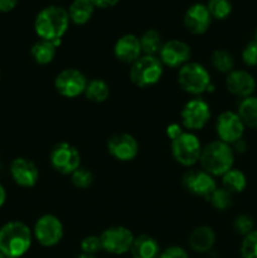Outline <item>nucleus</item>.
Segmentation results:
<instances>
[{
  "label": "nucleus",
  "mask_w": 257,
  "mask_h": 258,
  "mask_svg": "<svg viewBox=\"0 0 257 258\" xmlns=\"http://www.w3.org/2000/svg\"><path fill=\"white\" fill-rule=\"evenodd\" d=\"M71 20L65 8L48 5L39 10L34 19V32L39 39L59 43L70 28Z\"/></svg>",
  "instance_id": "obj_1"
},
{
  "label": "nucleus",
  "mask_w": 257,
  "mask_h": 258,
  "mask_svg": "<svg viewBox=\"0 0 257 258\" xmlns=\"http://www.w3.org/2000/svg\"><path fill=\"white\" fill-rule=\"evenodd\" d=\"M33 231L22 221H9L0 227V252L5 257L20 258L32 247Z\"/></svg>",
  "instance_id": "obj_2"
},
{
  "label": "nucleus",
  "mask_w": 257,
  "mask_h": 258,
  "mask_svg": "<svg viewBox=\"0 0 257 258\" xmlns=\"http://www.w3.org/2000/svg\"><path fill=\"white\" fill-rule=\"evenodd\" d=\"M233 148L221 140H214L203 146L201 154V168L212 176H222L234 165Z\"/></svg>",
  "instance_id": "obj_3"
},
{
  "label": "nucleus",
  "mask_w": 257,
  "mask_h": 258,
  "mask_svg": "<svg viewBox=\"0 0 257 258\" xmlns=\"http://www.w3.org/2000/svg\"><path fill=\"white\" fill-rule=\"evenodd\" d=\"M164 66L158 55H141L130 67L128 77L135 86L140 88L151 87L161 80Z\"/></svg>",
  "instance_id": "obj_4"
},
{
  "label": "nucleus",
  "mask_w": 257,
  "mask_h": 258,
  "mask_svg": "<svg viewBox=\"0 0 257 258\" xmlns=\"http://www.w3.org/2000/svg\"><path fill=\"white\" fill-rule=\"evenodd\" d=\"M178 85L184 92L198 96L207 92L212 85L211 75L203 64L197 62H189L179 68Z\"/></svg>",
  "instance_id": "obj_5"
},
{
  "label": "nucleus",
  "mask_w": 257,
  "mask_h": 258,
  "mask_svg": "<svg viewBox=\"0 0 257 258\" xmlns=\"http://www.w3.org/2000/svg\"><path fill=\"white\" fill-rule=\"evenodd\" d=\"M202 149L203 146L198 136L190 131H184L180 136L171 141V155L174 160L185 168H191L198 163Z\"/></svg>",
  "instance_id": "obj_6"
},
{
  "label": "nucleus",
  "mask_w": 257,
  "mask_h": 258,
  "mask_svg": "<svg viewBox=\"0 0 257 258\" xmlns=\"http://www.w3.org/2000/svg\"><path fill=\"white\" fill-rule=\"evenodd\" d=\"M52 168L62 175H71L81 166V154L70 143H58L49 153Z\"/></svg>",
  "instance_id": "obj_7"
},
{
  "label": "nucleus",
  "mask_w": 257,
  "mask_h": 258,
  "mask_svg": "<svg viewBox=\"0 0 257 258\" xmlns=\"http://www.w3.org/2000/svg\"><path fill=\"white\" fill-rule=\"evenodd\" d=\"M211 120V106L203 98H193L183 106L180 111V125L188 131H198L207 126Z\"/></svg>",
  "instance_id": "obj_8"
},
{
  "label": "nucleus",
  "mask_w": 257,
  "mask_h": 258,
  "mask_svg": "<svg viewBox=\"0 0 257 258\" xmlns=\"http://www.w3.org/2000/svg\"><path fill=\"white\" fill-rule=\"evenodd\" d=\"M65 228L58 217L43 214L37 219L33 228V237L43 247H54L62 241Z\"/></svg>",
  "instance_id": "obj_9"
},
{
  "label": "nucleus",
  "mask_w": 257,
  "mask_h": 258,
  "mask_svg": "<svg viewBox=\"0 0 257 258\" xmlns=\"http://www.w3.org/2000/svg\"><path fill=\"white\" fill-rule=\"evenodd\" d=\"M100 238L103 251L115 256H121L130 252L135 236L126 227L112 226L106 228L100 234Z\"/></svg>",
  "instance_id": "obj_10"
},
{
  "label": "nucleus",
  "mask_w": 257,
  "mask_h": 258,
  "mask_svg": "<svg viewBox=\"0 0 257 258\" xmlns=\"http://www.w3.org/2000/svg\"><path fill=\"white\" fill-rule=\"evenodd\" d=\"M88 80L77 68H66L54 78V88L66 98H75L83 95Z\"/></svg>",
  "instance_id": "obj_11"
},
{
  "label": "nucleus",
  "mask_w": 257,
  "mask_h": 258,
  "mask_svg": "<svg viewBox=\"0 0 257 258\" xmlns=\"http://www.w3.org/2000/svg\"><path fill=\"white\" fill-rule=\"evenodd\" d=\"M246 126L239 118L238 113L234 111H223L216 120V133L218 140L233 145L238 140L243 139Z\"/></svg>",
  "instance_id": "obj_12"
},
{
  "label": "nucleus",
  "mask_w": 257,
  "mask_h": 258,
  "mask_svg": "<svg viewBox=\"0 0 257 258\" xmlns=\"http://www.w3.org/2000/svg\"><path fill=\"white\" fill-rule=\"evenodd\" d=\"M181 184L193 196L208 199L209 196L217 189L214 176L204 171L203 169H190L181 179Z\"/></svg>",
  "instance_id": "obj_13"
},
{
  "label": "nucleus",
  "mask_w": 257,
  "mask_h": 258,
  "mask_svg": "<svg viewBox=\"0 0 257 258\" xmlns=\"http://www.w3.org/2000/svg\"><path fill=\"white\" fill-rule=\"evenodd\" d=\"M107 151L116 160L127 163L139 155V143L131 134H113L107 140Z\"/></svg>",
  "instance_id": "obj_14"
},
{
  "label": "nucleus",
  "mask_w": 257,
  "mask_h": 258,
  "mask_svg": "<svg viewBox=\"0 0 257 258\" xmlns=\"http://www.w3.org/2000/svg\"><path fill=\"white\" fill-rule=\"evenodd\" d=\"M191 49L188 43L180 39L168 40L163 44L158 58L164 67L180 68L190 62Z\"/></svg>",
  "instance_id": "obj_15"
},
{
  "label": "nucleus",
  "mask_w": 257,
  "mask_h": 258,
  "mask_svg": "<svg viewBox=\"0 0 257 258\" xmlns=\"http://www.w3.org/2000/svg\"><path fill=\"white\" fill-rule=\"evenodd\" d=\"M10 176L17 185L22 188H33L39 180V169L30 159L19 156L10 163Z\"/></svg>",
  "instance_id": "obj_16"
},
{
  "label": "nucleus",
  "mask_w": 257,
  "mask_h": 258,
  "mask_svg": "<svg viewBox=\"0 0 257 258\" xmlns=\"http://www.w3.org/2000/svg\"><path fill=\"white\" fill-rule=\"evenodd\" d=\"M226 88L231 95L241 100L253 96L256 91V78L246 70H233L226 75Z\"/></svg>",
  "instance_id": "obj_17"
},
{
  "label": "nucleus",
  "mask_w": 257,
  "mask_h": 258,
  "mask_svg": "<svg viewBox=\"0 0 257 258\" xmlns=\"http://www.w3.org/2000/svg\"><path fill=\"white\" fill-rule=\"evenodd\" d=\"M212 20L213 19L207 9V5L202 4V3H196V4L190 5L186 9L183 18L185 29L194 35H202L207 33V30L211 27Z\"/></svg>",
  "instance_id": "obj_18"
},
{
  "label": "nucleus",
  "mask_w": 257,
  "mask_h": 258,
  "mask_svg": "<svg viewBox=\"0 0 257 258\" xmlns=\"http://www.w3.org/2000/svg\"><path fill=\"white\" fill-rule=\"evenodd\" d=\"M113 55L116 59L125 64H133L143 55L140 39L135 34H123L113 45Z\"/></svg>",
  "instance_id": "obj_19"
},
{
  "label": "nucleus",
  "mask_w": 257,
  "mask_h": 258,
  "mask_svg": "<svg viewBox=\"0 0 257 258\" xmlns=\"http://www.w3.org/2000/svg\"><path fill=\"white\" fill-rule=\"evenodd\" d=\"M216 243V233L208 226H199L190 232L188 244L191 251L197 253H207Z\"/></svg>",
  "instance_id": "obj_20"
},
{
  "label": "nucleus",
  "mask_w": 257,
  "mask_h": 258,
  "mask_svg": "<svg viewBox=\"0 0 257 258\" xmlns=\"http://www.w3.org/2000/svg\"><path fill=\"white\" fill-rule=\"evenodd\" d=\"M160 252L159 242L149 234L136 236L130 249L133 258H159Z\"/></svg>",
  "instance_id": "obj_21"
},
{
  "label": "nucleus",
  "mask_w": 257,
  "mask_h": 258,
  "mask_svg": "<svg viewBox=\"0 0 257 258\" xmlns=\"http://www.w3.org/2000/svg\"><path fill=\"white\" fill-rule=\"evenodd\" d=\"M95 9L96 8L90 0H73L67 13L71 23L76 25H85L91 20Z\"/></svg>",
  "instance_id": "obj_22"
},
{
  "label": "nucleus",
  "mask_w": 257,
  "mask_h": 258,
  "mask_svg": "<svg viewBox=\"0 0 257 258\" xmlns=\"http://www.w3.org/2000/svg\"><path fill=\"white\" fill-rule=\"evenodd\" d=\"M58 47H59V43L47 42V40L39 39L30 48V55H32L33 60L37 64H49V63L53 62L55 55H57Z\"/></svg>",
  "instance_id": "obj_23"
},
{
  "label": "nucleus",
  "mask_w": 257,
  "mask_h": 258,
  "mask_svg": "<svg viewBox=\"0 0 257 258\" xmlns=\"http://www.w3.org/2000/svg\"><path fill=\"white\" fill-rule=\"evenodd\" d=\"M237 113L243 125L248 128H257V96H249L238 103Z\"/></svg>",
  "instance_id": "obj_24"
},
{
  "label": "nucleus",
  "mask_w": 257,
  "mask_h": 258,
  "mask_svg": "<svg viewBox=\"0 0 257 258\" xmlns=\"http://www.w3.org/2000/svg\"><path fill=\"white\" fill-rule=\"evenodd\" d=\"M222 178V186L224 189L234 194L243 193L247 188V176L242 170L236 168H232L231 170L227 171Z\"/></svg>",
  "instance_id": "obj_25"
},
{
  "label": "nucleus",
  "mask_w": 257,
  "mask_h": 258,
  "mask_svg": "<svg viewBox=\"0 0 257 258\" xmlns=\"http://www.w3.org/2000/svg\"><path fill=\"white\" fill-rule=\"evenodd\" d=\"M83 95L88 101L95 103H102L110 96V86L105 80L101 78H93L88 81L87 86Z\"/></svg>",
  "instance_id": "obj_26"
},
{
  "label": "nucleus",
  "mask_w": 257,
  "mask_h": 258,
  "mask_svg": "<svg viewBox=\"0 0 257 258\" xmlns=\"http://www.w3.org/2000/svg\"><path fill=\"white\" fill-rule=\"evenodd\" d=\"M139 39H140L141 52H143L144 55L159 54L164 44L160 33L155 29L145 30Z\"/></svg>",
  "instance_id": "obj_27"
},
{
  "label": "nucleus",
  "mask_w": 257,
  "mask_h": 258,
  "mask_svg": "<svg viewBox=\"0 0 257 258\" xmlns=\"http://www.w3.org/2000/svg\"><path fill=\"white\" fill-rule=\"evenodd\" d=\"M211 63L214 70L219 73L228 75L229 72L234 70V57L232 53L226 49H216L211 54Z\"/></svg>",
  "instance_id": "obj_28"
},
{
  "label": "nucleus",
  "mask_w": 257,
  "mask_h": 258,
  "mask_svg": "<svg viewBox=\"0 0 257 258\" xmlns=\"http://www.w3.org/2000/svg\"><path fill=\"white\" fill-rule=\"evenodd\" d=\"M207 201L211 202L212 207L219 212H224L233 206V194L229 193L223 186H217L216 190L209 196Z\"/></svg>",
  "instance_id": "obj_29"
},
{
  "label": "nucleus",
  "mask_w": 257,
  "mask_h": 258,
  "mask_svg": "<svg viewBox=\"0 0 257 258\" xmlns=\"http://www.w3.org/2000/svg\"><path fill=\"white\" fill-rule=\"evenodd\" d=\"M206 5L212 19L214 20L227 19L233 9L231 0H208Z\"/></svg>",
  "instance_id": "obj_30"
},
{
  "label": "nucleus",
  "mask_w": 257,
  "mask_h": 258,
  "mask_svg": "<svg viewBox=\"0 0 257 258\" xmlns=\"http://www.w3.org/2000/svg\"><path fill=\"white\" fill-rule=\"evenodd\" d=\"M239 256L241 258H257V229L242 238Z\"/></svg>",
  "instance_id": "obj_31"
},
{
  "label": "nucleus",
  "mask_w": 257,
  "mask_h": 258,
  "mask_svg": "<svg viewBox=\"0 0 257 258\" xmlns=\"http://www.w3.org/2000/svg\"><path fill=\"white\" fill-rule=\"evenodd\" d=\"M93 180H95V176H93L92 171L82 168V166H80L75 173L71 174V181H72L73 186L78 189L90 188L93 184Z\"/></svg>",
  "instance_id": "obj_32"
},
{
  "label": "nucleus",
  "mask_w": 257,
  "mask_h": 258,
  "mask_svg": "<svg viewBox=\"0 0 257 258\" xmlns=\"http://www.w3.org/2000/svg\"><path fill=\"white\" fill-rule=\"evenodd\" d=\"M233 229L237 234L244 237L251 233L254 228V221L248 214H238L233 219Z\"/></svg>",
  "instance_id": "obj_33"
},
{
  "label": "nucleus",
  "mask_w": 257,
  "mask_h": 258,
  "mask_svg": "<svg viewBox=\"0 0 257 258\" xmlns=\"http://www.w3.org/2000/svg\"><path fill=\"white\" fill-rule=\"evenodd\" d=\"M80 247L82 253L91 254V256H96L98 252L103 251L100 236H93V234L85 237V238L81 241Z\"/></svg>",
  "instance_id": "obj_34"
},
{
  "label": "nucleus",
  "mask_w": 257,
  "mask_h": 258,
  "mask_svg": "<svg viewBox=\"0 0 257 258\" xmlns=\"http://www.w3.org/2000/svg\"><path fill=\"white\" fill-rule=\"evenodd\" d=\"M242 62L247 66V67H257V42L252 40V42L247 43L246 47L243 48L241 53Z\"/></svg>",
  "instance_id": "obj_35"
},
{
  "label": "nucleus",
  "mask_w": 257,
  "mask_h": 258,
  "mask_svg": "<svg viewBox=\"0 0 257 258\" xmlns=\"http://www.w3.org/2000/svg\"><path fill=\"white\" fill-rule=\"evenodd\" d=\"M159 258H189V254L183 247L170 246L160 252Z\"/></svg>",
  "instance_id": "obj_36"
},
{
  "label": "nucleus",
  "mask_w": 257,
  "mask_h": 258,
  "mask_svg": "<svg viewBox=\"0 0 257 258\" xmlns=\"http://www.w3.org/2000/svg\"><path fill=\"white\" fill-rule=\"evenodd\" d=\"M184 133L183 130V126L179 125V123H170V125L166 127V136L169 138V140L173 141L174 139H176L178 136H180L181 134Z\"/></svg>",
  "instance_id": "obj_37"
},
{
  "label": "nucleus",
  "mask_w": 257,
  "mask_h": 258,
  "mask_svg": "<svg viewBox=\"0 0 257 258\" xmlns=\"http://www.w3.org/2000/svg\"><path fill=\"white\" fill-rule=\"evenodd\" d=\"M90 2L92 3L93 7L98 8V9H108V8L117 5L120 0H90Z\"/></svg>",
  "instance_id": "obj_38"
},
{
  "label": "nucleus",
  "mask_w": 257,
  "mask_h": 258,
  "mask_svg": "<svg viewBox=\"0 0 257 258\" xmlns=\"http://www.w3.org/2000/svg\"><path fill=\"white\" fill-rule=\"evenodd\" d=\"M19 0H0V13H10L17 8Z\"/></svg>",
  "instance_id": "obj_39"
},
{
  "label": "nucleus",
  "mask_w": 257,
  "mask_h": 258,
  "mask_svg": "<svg viewBox=\"0 0 257 258\" xmlns=\"http://www.w3.org/2000/svg\"><path fill=\"white\" fill-rule=\"evenodd\" d=\"M231 146L233 148L234 153L243 154V153H246V150H247V143L244 141V139H241V140H238L237 143H234L233 145H231Z\"/></svg>",
  "instance_id": "obj_40"
},
{
  "label": "nucleus",
  "mask_w": 257,
  "mask_h": 258,
  "mask_svg": "<svg viewBox=\"0 0 257 258\" xmlns=\"http://www.w3.org/2000/svg\"><path fill=\"white\" fill-rule=\"evenodd\" d=\"M7 198H8L7 190H5L4 185L0 183V209H2L3 207L5 206V203H7Z\"/></svg>",
  "instance_id": "obj_41"
},
{
  "label": "nucleus",
  "mask_w": 257,
  "mask_h": 258,
  "mask_svg": "<svg viewBox=\"0 0 257 258\" xmlns=\"http://www.w3.org/2000/svg\"><path fill=\"white\" fill-rule=\"evenodd\" d=\"M77 258H97L96 256H91V254H85V253H81L80 256Z\"/></svg>",
  "instance_id": "obj_42"
},
{
  "label": "nucleus",
  "mask_w": 257,
  "mask_h": 258,
  "mask_svg": "<svg viewBox=\"0 0 257 258\" xmlns=\"http://www.w3.org/2000/svg\"><path fill=\"white\" fill-rule=\"evenodd\" d=\"M254 40L257 42V27H256V30H254Z\"/></svg>",
  "instance_id": "obj_43"
},
{
  "label": "nucleus",
  "mask_w": 257,
  "mask_h": 258,
  "mask_svg": "<svg viewBox=\"0 0 257 258\" xmlns=\"http://www.w3.org/2000/svg\"><path fill=\"white\" fill-rule=\"evenodd\" d=\"M0 258H5V256L2 253V252H0Z\"/></svg>",
  "instance_id": "obj_44"
},
{
  "label": "nucleus",
  "mask_w": 257,
  "mask_h": 258,
  "mask_svg": "<svg viewBox=\"0 0 257 258\" xmlns=\"http://www.w3.org/2000/svg\"><path fill=\"white\" fill-rule=\"evenodd\" d=\"M0 80H2V71H0Z\"/></svg>",
  "instance_id": "obj_45"
},
{
  "label": "nucleus",
  "mask_w": 257,
  "mask_h": 258,
  "mask_svg": "<svg viewBox=\"0 0 257 258\" xmlns=\"http://www.w3.org/2000/svg\"><path fill=\"white\" fill-rule=\"evenodd\" d=\"M5 258H15V257H5Z\"/></svg>",
  "instance_id": "obj_46"
}]
</instances>
